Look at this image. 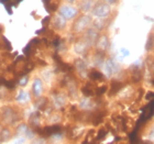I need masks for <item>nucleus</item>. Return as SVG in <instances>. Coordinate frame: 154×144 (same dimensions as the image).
<instances>
[{"instance_id": "1", "label": "nucleus", "mask_w": 154, "mask_h": 144, "mask_svg": "<svg viewBox=\"0 0 154 144\" xmlns=\"http://www.w3.org/2000/svg\"><path fill=\"white\" fill-rule=\"evenodd\" d=\"M23 121V111L20 107L14 105H6L0 109V122L3 127L16 128L20 122Z\"/></svg>"}, {"instance_id": "2", "label": "nucleus", "mask_w": 154, "mask_h": 144, "mask_svg": "<svg viewBox=\"0 0 154 144\" xmlns=\"http://www.w3.org/2000/svg\"><path fill=\"white\" fill-rule=\"evenodd\" d=\"M100 69L106 79H116L123 72L120 63L113 57H107Z\"/></svg>"}, {"instance_id": "3", "label": "nucleus", "mask_w": 154, "mask_h": 144, "mask_svg": "<svg viewBox=\"0 0 154 144\" xmlns=\"http://www.w3.org/2000/svg\"><path fill=\"white\" fill-rule=\"evenodd\" d=\"M48 101H50V105L54 108L55 111H62L63 109L67 107L68 103H69V97L66 91L55 90L50 93Z\"/></svg>"}, {"instance_id": "4", "label": "nucleus", "mask_w": 154, "mask_h": 144, "mask_svg": "<svg viewBox=\"0 0 154 144\" xmlns=\"http://www.w3.org/2000/svg\"><path fill=\"white\" fill-rule=\"evenodd\" d=\"M93 17L88 13H83L77 17L72 26V32L76 35H82L86 30H88L93 24Z\"/></svg>"}, {"instance_id": "5", "label": "nucleus", "mask_w": 154, "mask_h": 144, "mask_svg": "<svg viewBox=\"0 0 154 144\" xmlns=\"http://www.w3.org/2000/svg\"><path fill=\"white\" fill-rule=\"evenodd\" d=\"M111 12H112V8L110 5L106 2H99L96 3V6L91 10V17L96 19H108Z\"/></svg>"}, {"instance_id": "6", "label": "nucleus", "mask_w": 154, "mask_h": 144, "mask_svg": "<svg viewBox=\"0 0 154 144\" xmlns=\"http://www.w3.org/2000/svg\"><path fill=\"white\" fill-rule=\"evenodd\" d=\"M57 13L62 18H64L66 21H69V20H74L75 18L78 17V13H79V9L74 7L73 5H68V3H64L62 6L58 7Z\"/></svg>"}, {"instance_id": "7", "label": "nucleus", "mask_w": 154, "mask_h": 144, "mask_svg": "<svg viewBox=\"0 0 154 144\" xmlns=\"http://www.w3.org/2000/svg\"><path fill=\"white\" fill-rule=\"evenodd\" d=\"M77 108L82 112H93L97 109V101L93 97H82L77 103Z\"/></svg>"}, {"instance_id": "8", "label": "nucleus", "mask_w": 154, "mask_h": 144, "mask_svg": "<svg viewBox=\"0 0 154 144\" xmlns=\"http://www.w3.org/2000/svg\"><path fill=\"white\" fill-rule=\"evenodd\" d=\"M74 68L75 72H76L77 76L83 78V79H86L88 78V73H89V65L87 63L83 57H78L75 60L74 63Z\"/></svg>"}, {"instance_id": "9", "label": "nucleus", "mask_w": 154, "mask_h": 144, "mask_svg": "<svg viewBox=\"0 0 154 144\" xmlns=\"http://www.w3.org/2000/svg\"><path fill=\"white\" fill-rule=\"evenodd\" d=\"M99 35H100L99 31H97L96 29H94L93 26H90L89 29L86 30V31L82 34V38L86 42V44L89 46V48H93V47H95L96 42H97V40H98V38H99Z\"/></svg>"}, {"instance_id": "10", "label": "nucleus", "mask_w": 154, "mask_h": 144, "mask_svg": "<svg viewBox=\"0 0 154 144\" xmlns=\"http://www.w3.org/2000/svg\"><path fill=\"white\" fill-rule=\"evenodd\" d=\"M45 83L41 79V77H35L32 81V97L34 99H38L44 96Z\"/></svg>"}, {"instance_id": "11", "label": "nucleus", "mask_w": 154, "mask_h": 144, "mask_svg": "<svg viewBox=\"0 0 154 144\" xmlns=\"http://www.w3.org/2000/svg\"><path fill=\"white\" fill-rule=\"evenodd\" d=\"M95 51L106 53L110 48V38L107 33H100L99 38L97 40L96 45H95Z\"/></svg>"}, {"instance_id": "12", "label": "nucleus", "mask_w": 154, "mask_h": 144, "mask_svg": "<svg viewBox=\"0 0 154 144\" xmlns=\"http://www.w3.org/2000/svg\"><path fill=\"white\" fill-rule=\"evenodd\" d=\"M135 95V88L132 85H125L117 93V98L121 101H128L131 100Z\"/></svg>"}, {"instance_id": "13", "label": "nucleus", "mask_w": 154, "mask_h": 144, "mask_svg": "<svg viewBox=\"0 0 154 144\" xmlns=\"http://www.w3.org/2000/svg\"><path fill=\"white\" fill-rule=\"evenodd\" d=\"M14 100L17 101V103L19 106H26L31 103L32 100V95L28 91V90H24L23 88L19 89L17 91L16 97H14Z\"/></svg>"}, {"instance_id": "14", "label": "nucleus", "mask_w": 154, "mask_h": 144, "mask_svg": "<svg viewBox=\"0 0 154 144\" xmlns=\"http://www.w3.org/2000/svg\"><path fill=\"white\" fill-rule=\"evenodd\" d=\"M89 50H90L89 46L86 44V42L84 41L82 38L76 40L74 42V44H73V52H74L77 56H84V55H86L89 52Z\"/></svg>"}, {"instance_id": "15", "label": "nucleus", "mask_w": 154, "mask_h": 144, "mask_svg": "<svg viewBox=\"0 0 154 144\" xmlns=\"http://www.w3.org/2000/svg\"><path fill=\"white\" fill-rule=\"evenodd\" d=\"M51 24L55 31H64L67 26V21L64 18H62L58 13H56L51 18Z\"/></svg>"}, {"instance_id": "16", "label": "nucleus", "mask_w": 154, "mask_h": 144, "mask_svg": "<svg viewBox=\"0 0 154 144\" xmlns=\"http://www.w3.org/2000/svg\"><path fill=\"white\" fill-rule=\"evenodd\" d=\"M85 131H86L85 124H83V123H77V124L73 125V128H71V130H69V133L66 135L69 136L72 140H78V139L82 138L85 134Z\"/></svg>"}, {"instance_id": "17", "label": "nucleus", "mask_w": 154, "mask_h": 144, "mask_svg": "<svg viewBox=\"0 0 154 144\" xmlns=\"http://www.w3.org/2000/svg\"><path fill=\"white\" fill-rule=\"evenodd\" d=\"M13 138H16V133H14V129L11 127H3L2 130L0 131V140L3 143L11 141Z\"/></svg>"}, {"instance_id": "18", "label": "nucleus", "mask_w": 154, "mask_h": 144, "mask_svg": "<svg viewBox=\"0 0 154 144\" xmlns=\"http://www.w3.org/2000/svg\"><path fill=\"white\" fill-rule=\"evenodd\" d=\"M63 118L64 117L61 113V111H54L48 118H45V123L48 125H60L64 120Z\"/></svg>"}, {"instance_id": "19", "label": "nucleus", "mask_w": 154, "mask_h": 144, "mask_svg": "<svg viewBox=\"0 0 154 144\" xmlns=\"http://www.w3.org/2000/svg\"><path fill=\"white\" fill-rule=\"evenodd\" d=\"M40 74H41V79L43 80L45 84L51 85V84L53 83L55 75H54V73H53V71H52L51 68L44 67L41 72H40Z\"/></svg>"}, {"instance_id": "20", "label": "nucleus", "mask_w": 154, "mask_h": 144, "mask_svg": "<svg viewBox=\"0 0 154 144\" xmlns=\"http://www.w3.org/2000/svg\"><path fill=\"white\" fill-rule=\"evenodd\" d=\"M95 6H96V0H82L78 9L84 13H88L91 12Z\"/></svg>"}, {"instance_id": "21", "label": "nucleus", "mask_w": 154, "mask_h": 144, "mask_svg": "<svg viewBox=\"0 0 154 144\" xmlns=\"http://www.w3.org/2000/svg\"><path fill=\"white\" fill-rule=\"evenodd\" d=\"M143 140H146V141L154 144V121H152L148 125V128H146L144 134H143Z\"/></svg>"}, {"instance_id": "22", "label": "nucleus", "mask_w": 154, "mask_h": 144, "mask_svg": "<svg viewBox=\"0 0 154 144\" xmlns=\"http://www.w3.org/2000/svg\"><path fill=\"white\" fill-rule=\"evenodd\" d=\"M106 26H107V19H95L93 20V24H91V26H93L94 29H96L99 32L103 31Z\"/></svg>"}, {"instance_id": "23", "label": "nucleus", "mask_w": 154, "mask_h": 144, "mask_svg": "<svg viewBox=\"0 0 154 144\" xmlns=\"http://www.w3.org/2000/svg\"><path fill=\"white\" fill-rule=\"evenodd\" d=\"M145 52H146L148 54L154 52V34L152 32L149 34L146 43H145Z\"/></svg>"}, {"instance_id": "24", "label": "nucleus", "mask_w": 154, "mask_h": 144, "mask_svg": "<svg viewBox=\"0 0 154 144\" xmlns=\"http://www.w3.org/2000/svg\"><path fill=\"white\" fill-rule=\"evenodd\" d=\"M29 79H30V76L26 74V75H23V76H20L18 77V80H17V85L21 88H24V87L29 84Z\"/></svg>"}, {"instance_id": "25", "label": "nucleus", "mask_w": 154, "mask_h": 144, "mask_svg": "<svg viewBox=\"0 0 154 144\" xmlns=\"http://www.w3.org/2000/svg\"><path fill=\"white\" fill-rule=\"evenodd\" d=\"M29 144H48V140L44 136H41V135H36L35 138L31 140Z\"/></svg>"}, {"instance_id": "26", "label": "nucleus", "mask_w": 154, "mask_h": 144, "mask_svg": "<svg viewBox=\"0 0 154 144\" xmlns=\"http://www.w3.org/2000/svg\"><path fill=\"white\" fill-rule=\"evenodd\" d=\"M119 54L121 56V58H125V57H129L130 56V51H129V48L127 47H121L119 50Z\"/></svg>"}, {"instance_id": "27", "label": "nucleus", "mask_w": 154, "mask_h": 144, "mask_svg": "<svg viewBox=\"0 0 154 144\" xmlns=\"http://www.w3.org/2000/svg\"><path fill=\"white\" fill-rule=\"evenodd\" d=\"M148 66H149V69H150V73H151V75L154 77V57L149 58Z\"/></svg>"}, {"instance_id": "28", "label": "nucleus", "mask_w": 154, "mask_h": 144, "mask_svg": "<svg viewBox=\"0 0 154 144\" xmlns=\"http://www.w3.org/2000/svg\"><path fill=\"white\" fill-rule=\"evenodd\" d=\"M26 142H28V140L24 136H20V138H18L16 140L14 144H26Z\"/></svg>"}, {"instance_id": "29", "label": "nucleus", "mask_w": 154, "mask_h": 144, "mask_svg": "<svg viewBox=\"0 0 154 144\" xmlns=\"http://www.w3.org/2000/svg\"><path fill=\"white\" fill-rule=\"evenodd\" d=\"M119 0H105V2L110 5V6H112V5H116V3L118 2Z\"/></svg>"}, {"instance_id": "30", "label": "nucleus", "mask_w": 154, "mask_h": 144, "mask_svg": "<svg viewBox=\"0 0 154 144\" xmlns=\"http://www.w3.org/2000/svg\"><path fill=\"white\" fill-rule=\"evenodd\" d=\"M66 2L68 3V5H73V3H75L77 1V0H65Z\"/></svg>"}, {"instance_id": "31", "label": "nucleus", "mask_w": 154, "mask_h": 144, "mask_svg": "<svg viewBox=\"0 0 154 144\" xmlns=\"http://www.w3.org/2000/svg\"><path fill=\"white\" fill-rule=\"evenodd\" d=\"M2 128H3V124H2V123H1V122H0V131L2 130Z\"/></svg>"}, {"instance_id": "32", "label": "nucleus", "mask_w": 154, "mask_h": 144, "mask_svg": "<svg viewBox=\"0 0 154 144\" xmlns=\"http://www.w3.org/2000/svg\"><path fill=\"white\" fill-rule=\"evenodd\" d=\"M152 33L154 34V21H153V26H152Z\"/></svg>"}, {"instance_id": "33", "label": "nucleus", "mask_w": 154, "mask_h": 144, "mask_svg": "<svg viewBox=\"0 0 154 144\" xmlns=\"http://www.w3.org/2000/svg\"><path fill=\"white\" fill-rule=\"evenodd\" d=\"M0 144H2V142H1V140H0Z\"/></svg>"}, {"instance_id": "34", "label": "nucleus", "mask_w": 154, "mask_h": 144, "mask_svg": "<svg viewBox=\"0 0 154 144\" xmlns=\"http://www.w3.org/2000/svg\"><path fill=\"white\" fill-rule=\"evenodd\" d=\"M48 144H55V143H50V142H48Z\"/></svg>"}, {"instance_id": "35", "label": "nucleus", "mask_w": 154, "mask_h": 144, "mask_svg": "<svg viewBox=\"0 0 154 144\" xmlns=\"http://www.w3.org/2000/svg\"><path fill=\"white\" fill-rule=\"evenodd\" d=\"M153 54H154V52H153Z\"/></svg>"}]
</instances>
